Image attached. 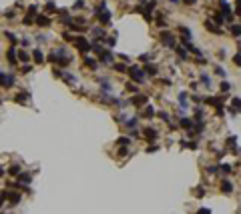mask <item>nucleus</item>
<instances>
[{
  "mask_svg": "<svg viewBox=\"0 0 241 214\" xmlns=\"http://www.w3.org/2000/svg\"><path fill=\"white\" fill-rule=\"evenodd\" d=\"M84 64H87V66H91L92 70H97V62H94L92 58H89V56H87V58H84Z\"/></svg>",
  "mask_w": 241,
  "mask_h": 214,
  "instance_id": "obj_25",
  "label": "nucleus"
},
{
  "mask_svg": "<svg viewBox=\"0 0 241 214\" xmlns=\"http://www.w3.org/2000/svg\"><path fill=\"white\" fill-rule=\"evenodd\" d=\"M229 88H231V86H229V82H225V80H223V82L219 84V90H221V92H227Z\"/></svg>",
  "mask_w": 241,
  "mask_h": 214,
  "instance_id": "obj_30",
  "label": "nucleus"
},
{
  "mask_svg": "<svg viewBox=\"0 0 241 214\" xmlns=\"http://www.w3.org/2000/svg\"><path fill=\"white\" fill-rule=\"evenodd\" d=\"M4 36H6V38L10 40V44H12V46L16 44V36H14V32H6V34H4Z\"/></svg>",
  "mask_w": 241,
  "mask_h": 214,
  "instance_id": "obj_29",
  "label": "nucleus"
},
{
  "mask_svg": "<svg viewBox=\"0 0 241 214\" xmlns=\"http://www.w3.org/2000/svg\"><path fill=\"white\" fill-rule=\"evenodd\" d=\"M231 170H233V168H231L229 164H221V166H219V172H225V174H229Z\"/></svg>",
  "mask_w": 241,
  "mask_h": 214,
  "instance_id": "obj_27",
  "label": "nucleus"
},
{
  "mask_svg": "<svg viewBox=\"0 0 241 214\" xmlns=\"http://www.w3.org/2000/svg\"><path fill=\"white\" fill-rule=\"evenodd\" d=\"M143 70H145L147 76H157V66H155V64H147Z\"/></svg>",
  "mask_w": 241,
  "mask_h": 214,
  "instance_id": "obj_14",
  "label": "nucleus"
},
{
  "mask_svg": "<svg viewBox=\"0 0 241 214\" xmlns=\"http://www.w3.org/2000/svg\"><path fill=\"white\" fill-rule=\"evenodd\" d=\"M221 192H225V194L233 192V182H229V180H223V182H221Z\"/></svg>",
  "mask_w": 241,
  "mask_h": 214,
  "instance_id": "obj_13",
  "label": "nucleus"
},
{
  "mask_svg": "<svg viewBox=\"0 0 241 214\" xmlns=\"http://www.w3.org/2000/svg\"><path fill=\"white\" fill-rule=\"evenodd\" d=\"M177 54H179V58H187L189 56V50H187L185 46H179V48H177Z\"/></svg>",
  "mask_w": 241,
  "mask_h": 214,
  "instance_id": "obj_19",
  "label": "nucleus"
},
{
  "mask_svg": "<svg viewBox=\"0 0 241 214\" xmlns=\"http://www.w3.org/2000/svg\"><path fill=\"white\" fill-rule=\"evenodd\" d=\"M205 26H207V30H209V32H215V34H219V32H221L219 28H215V26L211 24V20H207V22H205Z\"/></svg>",
  "mask_w": 241,
  "mask_h": 214,
  "instance_id": "obj_23",
  "label": "nucleus"
},
{
  "mask_svg": "<svg viewBox=\"0 0 241 214\" xmlns=\"http://www.w3.org/2000/svg\"><path fill=\"white\" fill-rule=\"evenodd\" d=\"M137 122H139V118H131V120H127V126H129V128H135Z\"/></svg>",
  "mask_w": 241,
  "mask_h": 214,
  "instance_id": "obj_31",
  "label": "nucleus"
},
{
  "mask_svg": "<svg viewBox=\"0 0 241 214\" xmlns=\"http://www.w3.org/2000/svg\"><path fill=\"white\" fill-rule=\"evenodd\" d=\"M129 74H131V80H133V82H143V80L147 78L145 70L141 66H131L129 68Z\"/></svg>",
  "mask_w": 241,
  "mask_h": 214,
  "instance_id": "obj_1",
  "label": "nucleus"
},
{
  "mask_svg": "<svg viewBox=\"0 0 241 214\" xmlns=\"http://www.w3.org/2000/svg\"><path fill=\"white\" fill-rule=\"evenodd\" d=\"M28 58H30V54H28V52H24V50H18V60H20V62L28 60Z\"/></svg>",
  "mask_w": 241,
  "mask_h": 214,
  "instance_id": "obj_24",
  "label": "nucleus"
},
{
  "mask_svg": "<svg viewBox=\"0 0 241 214\" xmlns=\"http://www.w3.org/2000/svg\"><path fill=\"white\" fill-rule=\"evenodd\" d=\"M72 42H74V46L79 48L80 52H89V50L92 48V44L89 42V38H84V36H77Z\"/></svg>",
  "mask_w": 241,
  "mask_h": 214,
  "instance_id": "obj_2",
  "label": "nucleus"
},
{
  "mask_svg": "<svg viewBox=\"0 0 241 214\" xmlns=\"http://www.w3.org/2000/svg\"><path fill=\"white\" fill-rule=\"evenodd\" d=\"M20 44L26 48V46H30V40H28V38H22V40H20Z\"/></svg>",
  "mask_w": 241,
  "mask_h": 214,
  "instance_id": "obj_41",
  "label": "nucleus"
},
{
  "mask_svg": "<svg viewBox=\"0 0 241 214\" xmlns=\"http://www.w3.org/2000/svg\"><path fill=\"white\" fill-rule=\"evenodd\" d=\"M147 96H143V94H139V96H135L133 98V106H137V108H143V106H147Z\"/></svg>",
  "mask_w": 241,
  "mask_h": 214,
  "instance_id": "obj_7",
  "label": "nucleus"
},
{
  "mask_svg": "<svg viewBox=\"0 0 241 214\" xmlns=\"http://www.w3.org/2000/svg\"><path fill=\"white\" fill-rule=\"evenodd\" d=\"M46 10L48 12H56V4H54V2H48V4H46Z\"/></svg>",
  "mask_w": 241,
  "mask_h": 214,
  "instance_id": "obj_33",
  "label": "nucleus"
},
{
  "mask_svg": "<svg viewBox=\"0 0 241 214\" xmlns=\"http://www.w3.org/2000/svg\"><path fill=\"white\" fill-rule=\"evenodd\" d=\"M127 90H131V92H139V86H135L133 82H129V84H127Z\"/></svg>",
  "mask_w": 241,
  "mask_h": 214,
  "instance_id": "obj_36",
  "label": "nucleus"
},
{
  "mask_svg": "<svg viewBox=\"0 0 241 214\" xmlns=\"http://www.w3.org/2000/svg\"><path fill=\"white\" fill-rule=\"evenodd\" d=\"M18 182H20V184H30V174H22V172H20V174H18Z\"/></svg>",
  "mask_w": 241,
  "mask_h": 214,
  "instance_id": "obj_18",
  "label": "nucleus"
},
{
  "mask_svg": "<svg viewBox=\"0 0 241 214\" xmlns=\"http://www.w3.org/2000/svg\"><path fill=\"white\" fill-rule=\"evenodd\" d=\"M6 60H8L10 64H16V62H18V56H16V48H14V46H10V48H8V52H6Z\"/></svg>",
  "mask_w": 241,
  "mask_h": 214,
  "instance_id": "obj_8",
  "label": "nucleus"
},
{
  "mask_svg": "<svg viewBox=\"0 0 241 214\" xmlns=\"http://www.w3.org/2000/svg\"><path fill=\"white\" fill-rule=\"evenodd\" d=\"M99 60H101L103 64H107V66H111V64H113V60H115V56H113V52H111V50H103V52L99 54Z\"/></svg>",
  "mask_w": 241,
  "mask_h": 214,
  "instance_id": "obj_5",
  "label": "nucleus"
},
{
  "mask_svg": "<svg viewBox=\"0 0 241 214\" xmlns=\"http://www.w3.org/2000/svg\"><path fill=\"white\" fill-rule=\"evenodd\" d=\"M215 74H219V76H223V78L227 76V74H225V70H223L221 66H215Z\"/></svg>",
  "mask_w": 241,
  "mask_h": 214,
  "instance_id": "obj_35",
  "label": "nucleus"
},
{
  "mask_svg": "<svg viewBox=\"0 0 241 214\" xmlns=\"http://www.w3.org/2000/svg\"><path fill=\"white\" fill-rule=\"evenodd\" d=\"M179 124H181L183 128H191V126H193V120H189V118H181Z\"/></svg>",
  "mask_w": 241,
  "mask_h": 214,
  "instance_id": "obj_22",
  "label": "nucleus"
},
{
  "mask_svg": "<svg viewBox=\"0 0 241 214\" xmlns=\"http://www.w3.org/2000/svg\"><path fill=\"white\" fill-rule=\"evenodd\" d=\"M237 14H241V0H237Z\"/></svg>",
  "mask_w": 241,
  "mask_h": 214,
  "instance_id": "obj_44",
  "label": "nucleus"
},
{
  "mask_svg": "<svg viewBox=\"0 0 241 214\" xmlns=\"http://www.w3.org/2000/svg\"><path fill=\"white\" fill-rule=\"evenodd\" d=\"M233 62H235L237 66H241V52H237V54H233Z\"/></svg>",
  "mask_w": 241,
  "mask_h": 214,
  "instance_id": "obj_32",
  "label": "nucleus"
},
{
  "mask_svg": "<svg viewBox=\"0 0 241 214\" xmlns=\"http://www.w3.org/2000/svg\"><path fill=\"white\" fill-rule=\"evenodd\" d=\"M159 118L161 120H165V122H169V114L167 112H159Z\"/></svg>",
  "mask_w": 241,
  "mask_h": 214,
  "instance_id": "obj_37",
  "label": "nucleus"
},
{
  "mask_svg": "<svg viewBox=\"0 0 241 214\" xmlns=\"http://www.w3.org/2000/svg\"><path fill=\"white\" fill-rule=\"evenodd\" d=\"M183 2H185V4H195L197 0H183Z\"/></svg>",
  "mask_w": 241,
  "mask_h": 214,
  "instance_id": "obj_45",
  "label": "nucleus"
},
{
  "mask_svg": "<svg viewBox=\"0 0 241 214\" xmlns=\"http://www.w3.org/2000/svg\"><path fill=\"white\" fill-rule=\"evenodd\" d=\"M127 152H129V148H127V146H121V148H119V154H121V156H125Z\"/></svg>",
  "mask_w": 241,
  "mask_h": 214,
  "instance_id": "obj_39",
  "label": "nucleus"
},
{
  "mask_svg": "<svg viewBox=\"0 0 241 214\" xmlns=\"http://www.w3.org/2000/svg\"><path fill=\"white\" fill-rule=\"evenodd\" d=\"M231 34L233 36H241V24H233L231 26Z\"/></svg>",
  "mask_w": 241,
  "mask_h": 214,
  "instance_id": "obj_21",
  "label": "nucleus"
},
{
  "mask_svg": "<svg viewBox=\"0 0 241 214\" xmlns=\"http://www.w3.org/2000/svg\"><path fill=\"white\" fill-rule=\"evenodd\" d=\"M201 80H203V82H205L207 86H209V84H211V80H209V76H207V74H201Z\"/></svg>",
  "mask_w": 241,
  "mask_h": 214,
  "instance_id": "obj_40",
  "label": "nucleus"
},
{
  "mask_svg": "<svg viewBox=\"0 0 241 214\" xmlns=\"http://www.w3.org/2000/svg\"><path fill=\"white\" fill-rule=\"evenodd\" d=\"M113 68H115L117 72H129V68H127L125 64H113Z\"/></svg>",
  "mask_w": 241,
  "mask_h": 214,
  "instance_id": "obj_26",
  "label": "nucleus"
},
{
  "mask_svg": "<svg viewBox=\"0 0 241 214\" xmlns=\"http://www.w3.org/2000/svg\"><path fill=\"white\" fill-rule=\"evenodd\" d=\"M195 194H197V196H203V194H205V190L199 186V188H195Z\"/></svg>",
  "mask_w": 241,
  "mask_h": 214,
  "instance_id": "obj_42",
  "label": "nucleus"
},
{
  "mask_svg": "<svg viewBox=\"0 0 241 214\" xmlns=\"http://www.w3.org/2000/svg\"><path fill=\"white\" fill-rule=\"evenodd\" d=\"M187 100H189V96H187L185 92H181V94H179V104H181V106H185V108H187V106H189V104H187Z\"/></svg>",
  "mask_w": 241,
  "mask_h": 214,
  "instance_id": "obj_20",
  "label": "nucleus"
},
{
  "mask_svg": "<svg viewBox=\"0 0 241 214\" xmlns=\"http://www.w3.org/2000/svg\"><path fill=\"white\" fill-rule=\"evenodd\" d=\"M143 132H145V138H147V140H157V138H159V132H157L155 128H145Z\"/></svg>",
  "mask_w": 241,
  "mask_h": 214,
  "instance_id": "obj_9",
  "label": "nucleus"
},
{
  "mask_svg": "<svg viewBox=\"0 0 241 214\" xmlns=\"http://www.w3.org/2000/svg\"><path fill=\"white\" fill-rule=\"evenodd\" d=\"M155 108H153V106H145V108H143V118H153V116H155Z\"/></svg>",
  "mask_w": 241,
  "mask_h": 214,
  "instance_id": "obj_15",
  "label": "nucleus"
},
{
  "mask_svg": "<svg viewBox=\"0 0 241 214\" xmlns=\"http://www.w3.org/2000/svg\"><path fill=\"white\" fill-rule=\"evenodd\" d=\"M20 172H22V168H20L18 164H12L10 168H8V174H12V176H18Z\"/></svg>",
  "mask_w": 241,
  "mask_h": 214,
  "instance_id": "obj_17",
  "label": "nucleus"
},
{
  "mask_svg": "<svg viewBox=\"0 0 241 214\" xmlns=\"http://www.w3.org/2000/svg\"><path fill=\"white\" fill-rule=\"evenodd\" d=\"M4 196H6V200L10 198L12 204H18V202H20V198H22V194H20V192H8V194H4Z\"/></svg>",
  "mask_w": 241,
  "mask_h": 214,
  "instance_id": "obj_10",
  "label": "nucleus"
},
{
  "mask_svg": "<svg viewBox=\"0 0 241 214\" xmlns=\"http://www.w3.org/2000/svg\"><path fill=\"white\" fill-rule=\"evenodd\" d=\"M82 6H84V2H82V0H77V2H74V6H72V10H80Z\"/></svg>",
  "mask_w": 241,
  "mask_h": 214,
  "instance_id": "obj_34",
  "label": "nucleus"
},
{
  "mask_svg": "<svg viewBox=\"0 0 241 214\" xmlns=\"http://www.w3.org/2000/svg\"><path fill=\"white\" fill-rule=\"evenodd\" d=\"M161 42H163L165 46H169V48H175V46H177L175 34L169 32V30H163V32H161Z\"/></svg>",
  "mask_w": 241,
  "mask_h": 214,
  "instance_id": "obj_3",
  "label": "nucleus"
},
{
  "mask_svg": "<svg viewBox=\"0 0 241 214\" xmlns=\"http://www.w3.org/2000/svg\"><path fill=\"white\" fill-rule=\"evenodd\" d=\"M30 70H32V66H30V64H26V66H22V70H20V72H22V74H28Z\"/></svg>",
  "mask_w": 241,
  "mask_h": 214,
  "instance_id": "obj_38",
  "label": "nucleus"
},
{
  "mask_svg": "<svg viewBox=\"0 0 241 214\" xmlns=\"http://www.w3.org/2000/svg\"><path fill=\"white\" fill-rule=\"evenodd\" d=\"M34 22L38 24L40 28H46V26H50V18H48L46 14H38V16L34 18Z\"/></svg>",
  "mask_w": 241,
  "mask_h": 214,
  "instance_id": "obj_6",
  "label": "nucleus"
},
{
  "mask_svg": "<svg viewBox=\"0 0 241 214\" xmlns=\"http://www.w3.org/2000/svg\"><path fill=\"white\" fill-rule=\"evenodd\" d=\"M241 110V98H233L231 100V112H237Z\"/></svg>",
  "mask_w": 241,
  "mask_h": 214,
  "instance_id": "obj_16",
  "label": "nucleus"
},
{
  "mask_svg": "<svg viewBox=\"0 0 241 214\" xmlns=\"http://www.w3.org/2000/svg\"><path fill=\"white\" fill-rule=\"evenodd\" d=\"M197 214H211V212H209L207 208H201V210H199V212H197Z\"/></svg>",
  "mask_w": 241,
  "mask_h": 214,
  "instance_id": "obj_43",
  "label": "nucleus"
},
{
  "mask_svg": "<svg viewBox=\"0 0 241 214\" xmlns=\"http://www.w3.org/2000/svg\"><path fill=\"white\" fill-rule=\"evenodd\" d=\"M12 84H14V76L6 74V72H0V86L2 88H10Z\"/></svg>",
  "mask_w": 241,
  "mask_h": 214,
  "instance_id": "obj_4",
  "label": "nucleus"
},
{
  "mask_svg": "<svg viewBox=\"0 0 241 214\" xmlns=\"http://www.w3.org/2000/svg\"><path fill=\"white\" fill-rule=\"evenodd\" d=\"M32 58H34L36 64H42V62H44V54H42V50H40V48H36L34 52H32Z\"/></svg>",
  "mask_w": 241,
  "mask_h": 214,
  "instance_id": "obj_12",
  "label": "nucleus"
},
{
  "mask_svg": "<svg viewBox=\"0 0 241 214\" xmlns=\"http://www.w3.org/2000/svg\"><path fill=\"white\" fill-rule=\"evenodd\" d=\"M99 20H101V24H103V26L111 24V12H109V10H103L101 14H99Z\"/></svg>",
  "mask_w": 241,
  "mask_h": 214,
  "instance_id": "obj_11",
  "label": "nucleus"
},
{
  "mask_svg": "<svg viewBox=\"0 0 241 214\" xmlns=\"http://www.w3.org/2000/svg\"><path fill=\"white\" fill-rule=\"evenodd\" d=\"M207 172H209V174H219V166L217 164H211V166L207 168Z\"/></svg>",
  "mask_w": 241,
  "mask_h": 214,
  "instance_id": "obj_28",
  "label": "nucleus"
}]
</instances>
